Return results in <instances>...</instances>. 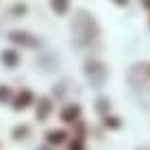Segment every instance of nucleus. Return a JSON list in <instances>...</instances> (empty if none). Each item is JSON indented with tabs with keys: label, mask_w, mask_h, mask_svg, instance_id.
Instances as JSON below:
<instances>
[{
	"label": "nucleus",
	"mask_w": 150,
	"mask_h": 150,
	"mask_svg": "<svg viewBox=\"0 0 150 150\" xmlns=\"http://www.w3.org/2000/svg\"><path fill=\"white\" fill-rule=\"evenodd\" d=\"M72 30H74V37L79 44H89L91 39L98 37V24L87 11H79L72 22Z\"/></svg>",
	"instance_id": "f257e3e1"
},
{
	"label": "nucleus",
	"mask_w": 150,
	"mask_h": 150,
	"mask_svg": "<svg viewBox=\"0 0 150 150\" xmlns=\"http://www.w3.org/2000/svg\"><path fill=\"white\" fill-rule=\"evenodd\" d=\"M87 79L94 83V85H102L105 79H107L105 65H102L100 61H91V63H87Z\"/></svg>",
	"instance_id": "f03ea898"
},
{
	"label": "nucleus",
	"mask_w": 150,
	"mask_h": 150,
	"mask_svg": "<svg viewBox=\"0 0 150 150\" xmlns=\"http://www.w3.org/2000/svg\"><path fill=\"white\" fill-rule=\"evenodd\" d=\"M79 113H81L79 107H76V105H70L68 109L63 111V120H65V122H74L76 117H79Z\"/></svg>",
	"instance_id": "7ed1b4c3"
},
{
	"label": "nucleus",
	"mask_w": 150,
	"mask_h": 150,
	"mask_svg": "<svg viewBox=\"0 0 150 150\" xmlns=\"http://www.w3.org/2000/svg\"><path fill=\"white\" fill-rule=\"evenodd\" d=\"M48 139H50V144H61V142L65 139V133H63V131H52V133L48 135Z\"/></svg>",
	"instance_id": "20e7f679"
},
{
	"label": "nucleus",
	"mask_w": 150,
	"mask_h": 150,
	"mask_svg": "<svg viewBox=\"0 0 150 150\" xmlns=\"http://www.w3.org/2000/svg\"><path fill=\"white\" fill-rule=\"evenodd\" d=\"M52 7L57 13H65L68 11V0H52Z\"/></svg>",
	"instance_id": "39448f33"
},
{
	"label": "nucleus",
	"mask_w": 150,
	"mask_h": 150,
	"mask_svg": "<svg viewBox=\"0 0 150 150\" xmlns=\"http://www.w3.org/2000/svg\"><path fill=\"white\" fill-rule=\"evenodd\" d=\"M28 102H30V91H24V94H20V98H18V105H15V107L20 109V107H26Z\"/></svg>",
	"instance_id": "423d86ee"
},
{
	"label": "nucleus",
	"mask_w": 150,
	"mask_h": 150,
	"mask_svg": "<svg viewBox=\"0 0 150 150\" xmlns=\"http://www.w3.org/2000/svg\"><path fill=\"white\" fill-rule=\"evenodd\" d=\"M26 33H13L11 35V39L13 41H22V44H35V39H28V37H24Z\"/></svg>",
	"instance_id": "0eeeda50"
},
{
	"label": "nucleus",
	"mask_w": 150,
	"mask_h": 150,
	"mask_svg": "<svg viewBox=\"0 0 150 150\" xmlns=\"http://www.w3.org/2000/svg\"><path fill=\"white\" fill-rule=\"evenodd\" d=\"M48 111H50V102L48 100H41V109L37 111V115L39 117H46V115H48Z\"/></svg>",
	"instance_id": "6e6552de"
},
{
	"label": "nucleus",
	"mask_w": 150,
	"mask_h": 150,
	"mask_svg": "<svg viewBox=\"0 0 150 150\" xmlns=\"http://www.w3.org/2000/svg\"><path fill=\"white\" fill-rule=\"evenodd\" d=\"M2 59L7 61V63H11V65H13V63H15V59H18V57H15V52H13V50H7V52L2 54Z\"/></svg>",
	"instance_id": "1a4fd4ad"
},
{
	"label": "nucleus",
	"mask_w": 150,
	"mask_h": 150,
	"mask_svg": "<svg viewBox=\"0 0 150 150\" xmlns=\"http://www.w3.org/2000/svg\"><path fill=\"white\" fill-rule=\"evenodd\" d=\"M107 126L117 128V126H120V120H117V117H107Z\"/></svg>",
	"instance_id": "9d476101"
},
{
	"label": "nucleus",
	"mask_w": 150,
	"mask_h": 150,
	"mask_svg": "<svg viewBox=\"0 0 150 150\" xmlns=\"http://www.w3.org/2000/svg\"><path fill=\"white\" fill-rule=\"evenodd\" d=\"M70 150H83V142L81 139H74V144L70 146Z\"/></svg>",
	"instance_id": "9b49d317"
},
{
	"label": "nucleus",
	"mask_w": 150,
	"mask_h": 150,
	"mask_svg": "<svg viewBox=\"0 0 150 150\" xmlns=\"http://www.w3.org/2000/svg\"><path fill=\"white\" fill-rule=\"evenodd\" d=\"M107 107H109L107 100H98V109H100V111H107Z\"/></svg>",
	"instance_id": "f8f14e48"
},
{
	"label": "nucleus",
	"mask_w": 150,
	"mask_h": 150,
	"mask_svg": "<svg viewBox=\"0 0 150 150\" xmlns=\"http://www.w3.org/2000/svg\"><path fill=\"white\" fill-rule=\"evenodd\" d=\"M2 98H9V89H0V100Z\"/></svg>",
	"instance_id": "ddd939ff"
},
{
	"label": "nucleus",
	"mask_w": 150,
	"mask_h": 150,
	"mask_svg": "<svg viewBox=\"0 0 150 150\" xmlns=\"http://www.w3.org/2000/svg\"><path fill=\"white\" fill-rule=\"evenodd\" d=\"M115 2H117V4H126L128 0H115Z\"/></svg>",
	"instance_id": "4468645a"
},
{
	"label": "nucleus",
	"mask_w": 150,
	"mask_h": 150,
	"mask_svg": "<svg viewBox=\"0 0 150 150\" xmlns=\"http://www.w3.org/2000/svg\"><path fill=\"white\" fill-rule=\"evenodd\" d=\"M144 7H148V9H150V0H144Z\"/></svg>",
	"instance_id": "2eb2a0df"
}]
</instances>
